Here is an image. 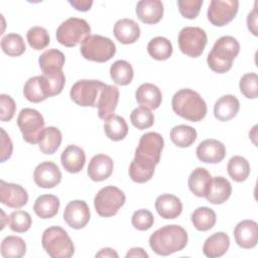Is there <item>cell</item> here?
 I'll return each mask as SVG.
<instances>
[{"label": "cell", "instance_id": "28", "mask_svg": "<svg viewBox=\"0 0 258 258\" xmlns=\"http://www.w3.org/2000/svg\"><path fill=\"white\" fill-rule=\"evenodd\" d=\"M240 109L239 100L234 95H224L214 105V115L219 121L233 119Z\"/></svg>", "mask_w": 258, "mask_h": 258}, {"label": "cell", "instance_id": "9", "mask_svg": "<svg viewBox=\"0 0 258 258\" xmlns=\"http://www.w3.org/2000/svg\"><path fill=\"white\" fill-rule=\"evenodd\" d=\"M17 125L25 142L30 144L39 143L44 131V120L37 110L22 109L17 117Z\"/></svg>", "mask_w": 258, "mask_h": 258}, {"label": "cell", "instance_id": "52", "mask_svg": "<svg viewBox=\"0 0 258 258\" xmlns=\"http://www.w3.org/2000/svg\"><path fill=\"white\" fill-rule=\"evenodd\" d=\"M69 3L75 9H77L78 11H82V12H86V11L90 10L93 5L92 0H70Z\"/></svg>", "mask_w": 258, "mask_h": 258}, {"label": "cell", "instance_id": "22", "mask_svg": "<svg viewBox=\"0 0 258 258\" xmlns=\"http://www.w3.org/2000/svg\"><path fill=\"white\" fill-rule=\"evenodd\" d=\"M135 98L140 106L149 110H155L161 104L162 94L157 86L151 83H144L136 90Z\"/></svg>", "mask_w": 258, "mask_h": 258}, {"label": "cell", "instance_id": "35", "mask_svg": "<svg viewBox=\"0 0 258 258\" xmlns=\"http://www.w3.org/2000/svg\"><path fill=\"white\" fill-rule=\"evenodd\" d=\"M61 132L58 128L49 126L44 128L42 137L38 143L40 151L44 154H53L61 143Z\"/></svg>", "mask_w": 258, "mask_h": 258}, {"label": "cell", "instance_id": "32", "mask_svg": "<svg viewBox=\"0 0 258 258\" xmlns=\"http://www.w3.org/2000/svg\"><path fill=\"white\" fill-rule=\"evenodd\" d=\"M190 220L194 227L198 231L206 232L215 226L217 222V216L213 209L208 207H200L194 211Z\"/></svg>", "mask_w": 258, "mask_h": 258}, {"label": "cell", "instance_id": "25", "mask_svg": "<svg viewBox=\"0 0 258 258\" xmlns=\"http://www.w3.org/2000/svg\"><path fill=\"white\" fill-rule=\"evenodd\" d=\"M119 101V90L116 86L107 85L101 94L98 102V115L101 119L106 120L112 116L116 110Z\"/></svg>", "mask_w": 258, "mask_h": 258}, {"label": "cell", "instance_id": "17", "mask_svg": "<svg viewBox=\"0 0 258 258\" xmlns=\"http://www.w3.org/2000/svg\"><path fill=\"white\" fill-rule=\"evenodd\" d=\"M234 237L238 246L243 249H251L258 242V227L253 220H244L234 229Z\"/></svg>", "mask_w": 258, "mask_h": 258}, {"label": "cell", "instance_id": "36", "mask_svg": "<svg viewBox=\"0 0 258 258\" xmlns=\"http://www.w3.org/2000/svg\"><path fill=\"white\" fill-rule=\"evenodd\" d=\"M198 137L197 130L191 126L177 125L170 130V139L177 147H188L190 146Z\"/></svg>", "mask_w": 258, "mask_h": 258}, {"label": "cell", "instance_id": "27", "mask_svg": "<svg viewBox=\"0 0 258 258\" xmlns=\"http://www.w3.org/2000/svg\"><path fill=\"white\" fill-rule=\"evenodd\" d=\"M230 247V238L225 232H217L211 235L204 243L203 252L209 258L221 257Z\"/></svg>", "mask_w": 258, "mask_h": 258}, {"label": "cell", "instance_id": "4", "mask_svg": "<svg viewBox=\"0 0 258 258\" xmlns=\"http://www.w3.org/2000/svg\"><path fill=\"white\" fill-rule=\"evenodd\" d=\"M41 244L51 258H70L75 253L74 243L66 230L51 226L44 230Z\"/></svg>", "mask_w": 258, "mask_h": 258}, {"label": "cell", "instance_id": "7", "mask_svg": "<svg viewBox=\"0 0 258 258\" xmlns=\"http://www.w3.org/2000/svg\"><path fill=\"white\" fill-rule=\"evenodd\" d=\"M125 194L117 186L107 185L102 187L94 199L97 214L104 218L115 216L125 204Z\"/></svg>", "mask_w": 258, "mask_h": 258}, {"label": "cell", "instance_id": "31", "mask_svg": "<svg viewBox=\"0 0 258 258\" xmlns=\"http://www.w3.org/2000/svg\"><path fill=\"white\" fill-rule=\"evenodd\" d=\"M104 131L109 139L120 141L127 136L128 125L123 117L113 114L105 120Z\"/></svg>", "mask_w": 258, "mask_h": 258}, {"label": "cell", "instance_id": "48", "mask_svg": "<svg viewBox=\"0 0 258 258\" xmlns=\"http://www.w3.org/2000/svg\"><path fill=\"white\" fill-rule=\"evenodd\" d=\"M203 0H178L177 6L179 13L187 19H195L202 8Z\"/></svg>", "mask_w": 258, "mask_h": 258}, {"label": "cell", "instance_id": "29", "mask_svg": "<svg viewBox=\"0 0 258 258\" xmlns=\"http://www.w3.org/2000/svg\"><path fill=\"white\" fill-rule=\"evenodd\" d=\"M212 181L211 173L204 167L194 169L188 177V188L197 197H205Z\"/></svg>", "mask_w": 258, "mask_h": 258}, {"label": "cell", "instance_id": "24", "mask_svg": "<svg viewBox=\"0 0 258 258\" xmlns=\"http://www.w3.org/2000/svg\"><path fill=\"white\" fill-rule=\"evenodd\" d=\"M41 84L47 98L58 95L66 84V77L61 69H48L42 72Z\"/></svg>", "mask_w": 258, "mask_h": 258}, {"label": "cell", "instance_id": "41", "mask_svg": "<svg viewBox=\"0 0 258 258\" xmlns=\"http://www.w3.org/2000/svg\"><path fill=\"white\" fill-rule=\"evenodd\" d=\"M2 50L9 56H19L25 51V43L20 34L8 33L1 39Z\"/></svg>", "mask_w": 258, "mask_h": 258}, {"label": "cell", "instance_id": "53", "mask_svg": "<svg viewBox=\"0 0 258 258\" xmlns=\"http://www.w3.org/2000/svg\"><path fill=\"white\" fill-rule=\"evenodd\" d=\"M126 258H131V257H137V258H147L148 257V254L145 252L144 249L140 248V247H135V248H132L130 249L126 256Z\"/></svg>", "mask_w": 258, "mask_h": 258}, {"label": "cell", "instance_id": "39", "mask_svg": "<svg viewBox=\"0 0 258 258\" xmlns=\"http://www.w3.org/2000/svg\"><path fill=\"white\" fill-rule=\"evenodd\" d=\"M228 174L236 182H242L250 174V164L246 158L240 155L233 156L227 165Z\"/></svg>", "mask_w": 258, "mask_h": 258}, {"label": "cell", "instance_id": "44", "mask_svg": "<svg viewBox=\"0 0 258 258\" xmlns=\"http://www.w3.org/2000/svg\"><path fill=\"white\" fill-rule=\"evenodd\" d=\"M131 123L134 127L139 130H144L151 127L154 123L153 113L145 107H137L135 108L130 115Z\"/></svg>", "mask_w": 258, "mask_h": 258}, {"label": "cell", "instance_id": "51", "mask_svg": "<svg viewBox=\"0 0 258 258\" xmlns=\"http://www.w3.org/2000/svg\"><path fill=\"white\" fill-rule=\"evenodd\" d=\"M257 2H255V6L253 10L248 14L247 16V26L250 32H252L253 35L257 36V8H256Z\"/></svg>", "mask_w": 258, "mask_h": 258}, {"label": "cell", "instance_id": "37", "mask_svg": "<svg viewBox=\"0 0 258 258\" xmlns=\"http://www.w3.org/2000/svg\"><path fill=\"white\" fill-rule=\"evenodd\" d=\"M147 51L154 59L165 60L172 54V44L166 37L156 36L148 42Z\"/></svg>", "mask_w": 258, "mask_h": 258}, {"label": "cell", "instance_id": "40", "mask_svg": "<svg viewBox=\"0 0 258 258\" xmlns=\"http://www.w3.org/2000/svg\"><path fill=\"white\" fill-rule=\"evenodd\" d=\"M23 95L32 103H40L47 98L43 91L40 76L32 77L26 81L23 87Z\"/></svg>", "mask_w": 258, "mask_h": 258}, {"label": "cell", "instance_id": "26", "mask_svg": "<svg viewBox=\"0 0 258 258\" xmlns=\"http://www.w3.org/2000/svg\"><path fill=\"white\" fill-rule=\"evenodd\" d=\"M116 39L123 44L134 43L140 36V27L132 19L122 18L119 19L113 29Z\"/></svg>", "mask_w": 258, "mask_h": 258}, {"label": "cell", "instance_id": "20", "mask_svg": "<svg viewBox=\"0 0 258 258\" xmlns=\"http://www.w3.org/2000/svg\"><path fill=\"white\" fill-rule=\"evenodd\" d=\"M155 209L157 214L166 220L177 218L182 212V203L174 195L163 194L156 198Z\"/></svg>", "mask_w": 258, "mask_h": 258}, {"label": "cell", "instance_id": "13", "mask_svg": "<svg viewBox=\"0 0 258 258\" xmlns=\"http://www.w3.org/2000/svg\"><path fill=\"white\" fill-rule=\"evenodd\" d=\"M90 218V209L85 201H72L64 208L63 220L73 229L79 230L85 228L89 223Z\"/></svg>", "mask_w": 258, "mask_h": 258}, {"label": "cell", "instance_id": "5", "mask_svg": "<svg viewBox=\"0 0 258 258\" xmlns=\"http://www.w3.org/2000/svg\"><path fill=\"white\" fill-rule=\"evenodd\" d=\"M80 50L84 58L88 60L106 62L116 53V45L108 37L90 34L81 43Z\"/></svg>", "mask_w": 258, "mask_h": 258}, {"label": "cell", "instance_id": "21", "mask_svg": "<svg viewBox=\"0 0 258 258\" xmlns=\"http://www.w3.org/2000/svg\"><path fill=\"white\" fill-rule=\"evenodd\" d=\"M60 162L68 172H80L86 163L85 151L75 144L68 145L61 152Z\"/></svg>", "mask_w": 258, "mask_h": 258}, {"label": "cell", "instance_id": "55", "mask_svg": "<svg viewBox=\"0 0 258 258\" xmlns=\"http://www.w3.org/2000/svg\"><path fill=\"white\" fill-rule=\"evenodd\" d=\"M1 214H2V227H1V229H3L4 227H5V223H4V221H5V213L1 210Z\"/></svg>", "mask_w": 258, "mask_h": 258}, {"label": "cell", "instance_id": "1", "mask_svg": "<svg viewBox=\"0 0 258 258\" xmlns=\"http://www.w3.org/2000/svg\"><path fill=\"white\" fill-rule=\"evenodd\" d=\"M187 233L178 225H166L157 229L149 238V246L154 253L167 256L181 251L187 244Z\"/></svg>", "mask_w": 258, "mask_h": 258}, {"label": "cell", "instance_id": "34", "mask_svg": "<svg viewBox=\"0 0 258 258\" xmlns=\"http://www.w3.org/2000/svg\"><path fill=\"white\" fill-rule=\"evenodd\" d=\"M0 250L4 258H21L26 253V244L22 238L10 235L3 239Z\"/></svg>", "mask_w": 258, "mask_h": 258}, {"label": "cell", "instance_id": "43", "mask_svg": "<svg viewBox=\"0 0 258 258\" xmlns=\"http://www.w3.org/2000/svg\"><path fill=\"white\" fill-rule=\"evenodd\" d=\"M26 38L30 47L35 50H41L45 48L50 42L47 30L41 26L31 27L27 31Z\"/></svg>", "mask_w": 258, "mask_h": 258}, {"label": "cell", "instance_id": "38", "mask_svg": "<svg viewBox=\"0 0 258 258\" xmlns=\"http://www.w3.org/2000/svg\"><path fill=\"white\" fill-rule=\"evenodd\" d=\"M110 76L111 79L119 86L129 85L134 76L133 68L128 61L118 59L112 63L110 68Z\"/></svg>", "mask_w": 258, "mask_h": 258}, {"label": "cell", "instance_id": "45", "mask_svg": "<svg viewBox=\"0 0 258 258\" xmlns=\"http://www.w3.org/2000/svg\"><path fill=\"white\" fill-rule=\"evenodd\" d=\"M31 217L25 211H15L8 217L9 228L16 233H24L31 227Z\"/></svg>", "mask_w": 258, "mask_h": 258}, {"label": "cell", "instance_id": "11", "mask_svg": "<svg viewBox=\"0 0 258 258\" xmlns=\"http://www.w3.org/2000/svg\"><path fill=\"white\" fill-rule=\"evenodd\" d=\"M164 146L162 136L157 132H147L139 140L135 150V158L157 165Z\"/></svg>", "mask_w": 258, "mask_h": 258}, {"label": "cell", "instance_id": "10", "mask_svg": "<svg viewBox=\"0 0 258 258\" xmlns=\"http://www.w3.org/2000/svg\"><path fill=\"white\" fill-rule=\"evenodd\" d=\"M207 41V33L201 27L186 26L178 34L179 49L183 54L190 57L200 56L206 47Z\"/></svg>", "mask_w": 258, "mask_h": 258}, {"label": "cell", "instance_id": "50", "mask_svg": "<svg viewBox=\"0 0 258 258\" xmlns=\"http://www.w3.org/2000/svg\"><path fill=\"white\" fill-rule=\"evenodd\" d=\"M1 131V162L6 161L10 158L13 150V144L9 135L5 132L3 128H0Z\"/></svg>", "mask_w": 258, "mask_h": 258}, {"label": "cell", "instance_id": "42", "mask_svg": "<svg viewBox=\"0 0 258 258\" xmlns=\"http://www.w3.org/2000/svg\"><path fill=\"white\" fill-rule=\"evenodd\" d=\"M64 61V54L55 48L45 50L38 58V63L42 72L48 69H62Z\"/></svg>", "mask_w": 258, "mask_h": 258}, {"label": "cell", "instance_id": "6", "mask_svg": "<svg viewBox=\"0 0 258 258\" xmlns=\"http://www.w3.org/2000/svg\"><path fill=\"white\" fill-rule=\"evenodd\" d=\"M91 27L89 23L82 18L71 17L63 21L56 29V40L67 46L74 47L90 35Z\"/></svg>", "mask_w": 258, "mask_h": 258}, {"label": "cell", "instance_id": "49", "mask_svg": "<svg viewBox=\"0 0 258 258\" xmlns=\"http://www.w3.org/2000/svg\"><path fill=\"white\" fill-rule=\"evenodd\" d=\"M16 111V104L14 100L6 94L0 95V119L2 122L10 121Z\"/></svg>", "mask_w": 258, "mask_h": 258}, {"label": "cell", "instance_id": "47", "mask_svg": "<svg viewBox=\"0 0 258 258\" xmlns=\"http://www.w3.org/2000/svg\"><path fill=\"white\" fill-rule=\"evenodd\" d=\"M132 226L139 231L149 230L154 223V217L152 213L145 209L137 210L133 213L131 218Z\"/></svg>", "mask_w": 258, "mask_h": 258}, {"label": "cell", "instance_id": "23", "mask_svg": "<svg viewBox=\"0 0 258 258\" xmlns=\"http://www.w3.org/2000/svg\"><path fill=\"white\" fill-rule=\"evenodd\" d=\"M232 194V185L230 181L223 176H216L212 178L208 192L206 194V200L213 205L224 204Z\"/></svg>", "mask_w": 258, "mask_h": 258}, {"label": "cell", "instance_id": "54", "mask_svg": "<svg viewBox=\"0 0 258 258\" xmlns=\"http://www.w3.org/2000/svg\"><path fill=\"white\" fill-rule=\"evenodd\" d=\"M96 257H102V258H117L118 257V253L114 250V249H111V248H103L101 249L97 254H96Z\"/></svg>", "mask_w": 258, "mask_h": 258}, {"label": "cell", "instance_id": "14", "mask_svg": "<svg viewBox=\"0 0 258 258\" xmlns=\"http://www.w3.org/2000/svg\"><path fill=\"white\" fill-rule=\"evenodd\" d=\"M33 180L39 187L52 188L60 182L61 172L54 162L43 161L35 167Z\"/></svg>", "mask_w": 258, "mask_h": 258}, {"label": "cell", "instance_id": "30", "mask_svg": "<svg viewBox=\"0 0 258 258\" xmlns=\"http://www.w3.org/2000/svg\"><path fill=\"white\" fill-rule=\"evenodd\" d=\"M60 203L54 195H42L39 196L33 205L34 213L41 219H50L54 217L59 209Z\"/></svg>", "mask_w": 258, "mask_h": 258}, {"label": "cell", "instance_id": "12", "mask_svg": "<svg viewBox=\"0 0 258 258\" xmlns=\"http://www.w3.org/2000/svg\"><path fill=\"white\" fill-rule=\"evenodd\" d=\"M239 1L237 0H212L207 16L214 26H224L230 23L237 15Z\"/></svg>", "mask_w": 258, "mask_h": 258}, {"label": "cell", "instance_id": "46", "mask_svg": "<svg viewBox=\"0 0 258 258\" xmlns=\"http://www.w3.org/2000/svg\"><path fill=\"white\" fill-rule=\"evenodd\" d=\"M241 93L248 99L257 98L258 94V77L255 73L245 74L239 83Z\"/></svg>", "mask_w": 258, "mask_h": 258}, {"label": "cell", "instance_id": "19", "mask_svg": "<svg viewBox=\"0 0 258 258\" xmlns=\"http://www.w3.org/2000/svg\"><path fill=\"white\" fill-rule=\"evenodd\" d=\"M163 3L159 0H141L137 2V17L145 24H155L163 16Z\"/></svg>", "mask_w": 258, "mask_h": 258}, {"label": "cell", "instance_id": "15", "mask_svg": "<svg viewBox=\"0 0 258 258\" xmlns=\"http://www.w3.org/2000/svg\"><path fill=\"white\" fill-rule=\"evenodd\" d=\"M0 202L12 209H19L28 202V194L24 187L16 183L0 181Z\"/></svg>", "mask_w": 258, "mask_h": 258}, {"label": "cell", "instance_id": "33", "mask_svg": "<svg viewBox=\"0 0 258 258\" xmlns=\"http://www.w3.org/2000/svg\"><path fill=\"white\" fill-rule=\"evenodd\" d=\"M155 164L137 159L134 157L129 166V175L131 179L138 183H143L151 179L154 174Z\"/></svg>", "mask_w": 258, "mask_h": 258}, {"label": "cell", "instance_id": "3", "mask_svg": "<svg viewBox=\"0 0 258 258\" xmlns=\"http://www.w3.org/2000/svg\"><path fill=\"white\" fill-rule=\"evenodd\" d=\"M171 107L176 115L191 122H199L207 115L205 100L190 89L177 91L172 97Z\"/></svg>", "mask_w": 258, "mask_h": 258}, {"label": "cell", "instance_id": "18", "mask_svg": "<svg viewBox=\"0 0 258 258\" xmlns=\"http://www.w3.org/2000/svg\"><path fill=\"white\" fill-rule=\"evenodd\" d=\"M114 163L110 156L106 154L94 155L88 165V175L94 181H103L113 172Z\"/></svg>", "mask_w": 258, "mask_h": 258}, {"label": "cell", "instance_id": "2", "mask_svg": "<svg viewBox=\"0 0 258 258\" xmlns=\"http://www.w3.org/2000/svg\"><path fill=\"white\" fill-rule=\"evenodd\" d=\"M240 52L239 41L230 35H224L216 40L207 56L209 68L218 74L227 73L232 69L233 60Z\"/></svg>", "mask_w": 258, "mask_h": 258}, {"label": "cell", "instance_id": "8", "mask_svg": "<svg viewBox=\"0 0 258 258\" xmlns=\"http://www.w3.org/2000/svg\"><path fill=\"white\" fill-rule=\"evenodd\" d=\"M107 85L98 80H81L76 82L70 92L71 99L82 107H98L103 89Z\"/></svg>", "mask_w": 258, "mask_h": 258}, {"label": "cell", "instance_id": "16", "mask_svg": "<svg viewBox=\"0 0 258 258\" xmlns=\"http://www.w3.org/2000/svg\"><path fill=\"white\" fill-rule=\"evenodd\" d=\"M198 158L205 163H219L226 156L225 145L217 139H206L197 147Z\"/></svg>", "mask_w": 258, "mask_h": 258}]
</instances>
